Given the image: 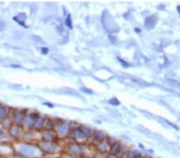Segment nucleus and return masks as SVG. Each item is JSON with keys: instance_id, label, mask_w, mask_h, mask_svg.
I'll list each match as a JSON object with an SVG mask.
<instances>
[{"instance_id": "obj_1", "label": "nucleus", "mask_w": 180, "mask_h": 158, "mask_svg": "<svg viewBox=\"0 0 180 158\" xmlns=\"http://www.w3.org/2000/svg\"><path fill=\"white\" fill-rule=\"evenodd\" d=\"M19 149H20L21 152H22V153L26 155V156H32L35 154V149L34 148H32V147H30V146L22 145L20 146Z\"/></svg>"}, {"instance_id": "obj_2", "label": "nucleus", "mask_w": 180, "mask_h": 158, "mask_svg": "<svg viewBox=\"0 0 180 158\" xmlns=\"http://www.w3.org/2000/svg\"><path fill=\"white\" fill-rule=\"evenodd\" d=\"M120 150H121L120 145H119L118 144H114L112 146V148H111L110 152H111L112 155H117V154L120 152Z\"/></svg>"}, {"instance_id": "obj_3", "label": "nucleus", "mask_w": 180, "mask_h": 158, "mask_svg": "<svg viewBox=\"0 0 180 158\" xmlns=\"http://www.w3.org/2000/svg\"><path fill=\"white\" fill-rule=\"evenodd\" d=\"M65 22H66V25H67V26H68L69 28H72L71 18V16H70V15H68V16H67V18H66V21H65Z\"/></svg>"}, {"instance_id": "obj_4", "label": "nucleus", "mask_w": 180, "mask_h": 158, "mask_svg": "<svg viewBox=\"0 0 180 158\" xmlns=\"http://www.w3.org/2000/svg\"><path fill=\"white\" fill-rule=\"evenodd\" d=\"M6 110L4 107H0V118H2L6 116Z\"/></svg>"}, {"instance_id": "obj_5", "label": "nucleus", "mask_w": 180, "mask_h": 158, "mask_svg": "<svg viewBox=\"0 0 180 158\" xmlns=\"http://www.w3.org/2000/svg\"><path fill=\"white\" fill-rule=\"evenodd\" d=\"M71 152H74V153L75 154H78L80 152V148H79V147H77V146H73V147L71 148Z\"/></svg>"}, {"instance_id": "obj_6", "label": "nucleus", "mask_w": 180, "mask_h": 158, "mask_svg": "<svg viewBox=\"0 0 180 158\" xmlns=\"http://www.w3.org/2000/svg\"><path fill=\"white\" fill-rule=\"evenodd\" d=\"M2 137H4V133L2 130H0V139H2Z\"/></svg>"}, {"instance_id": "obj_7", "label": "nucleus", "mask_w": 180, "mask_h": 158, "mask_svg": "<svg viewBox=\"0 0 180 158\" xmlns=\"http://www.w3.org/2000/svg\"><path fill=\"white\" fill-rule=\"evenodd\" d=\"M42 52H43V54H47V52H48V49L43 48L42 49Z\"/></svg>"}, {"instance_id": "obj_8", "label": "nucleus", "mask_w": 180, "mask_h": 158, "mask_svg": "<svg viewBox=\"0 0 180 158\" xmlns=\"http://www.w3.org/2000/svg\"><path fill=\"white\" fill-rule=\"evenodd\" d=\"M13 158H22V157H20V156H14V157Z\"/></svg>"}, {"instance_id": "obj_9", "label": "nucleus", "mask_w": 180, "mask_h": 158, "mask_svg": "<svg viewBox=\"0 0 180 158\" xmlns=\"http://www.w3.org/2000/svg\"><path fill=\"white\" fill-rule=\"evenodd\" d=\"M148 158H151V157H148Z\"/></svg>"}]
</instances>
